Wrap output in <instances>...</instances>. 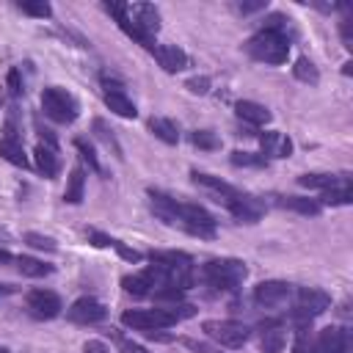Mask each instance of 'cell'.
<instances>
[{
	"label": "cell",
	"mask_w": 353,
	"mask_h": 353,
	"mask_svg": "<svg viewBox=\"0 0 353 353\" xmlns=\"http://www.w3.org/2000/svg\"><path fill=\"white\" fill-rule=\"evenodd\" d=\"M0 353H11V350H8V347H3V345H0Z\"/></svg>",
	"instance_id": "obj_51"
},
{
	"label": "cell",
	"mask_w": 353,
	"mask_h": 353,
	"mask_svg": "<svg viewBox=\"0 0 353 353\" xmlns=\"http://www.w3.org/2000/svg\"><path fill=\"white\" fill-rule=\"evenodd\" d=\"M201 328L210 339H215L223 347H243L248 334H251V328L245 323H237V320H204Z\"/></svg>",
	"instance_id": "obj_9"
},
{
	"label": "cell",
	"mask_w": 353,
	"mask_h": 353,
	"mask_svg": "<svg viewBox=\"0 0 353 353\" xmlns=\"http://www.w3.org/2000/svg\"><path fill=\"white\" fill-rule=\"evenodd\" d=\"M292 353H317L314 339L306 334V328H303V331H298V339H295V345H292Z\"/></svg>",
	"instance_id": "obj_37"
},
{
	"label": "cell",
	"mask_w": 353,
	"mask_h": 353,
	"mask_svg": "<svg viewBox=\"0 0 353 353\" xmlns=\"http://www.w3.org/2000/svg\"><path fill=\"white\" fill-rule=\"evenodd\" d=\"M201 276H204V281L212 290H218V292H234L245 281L248 268H245V262L229 259V256L226 259H210V262H204Z\"/></svg>",
	"instance_id": "obj_5"
},
{
	"label": "cell",
	"mask_w": 353,
	"mask_h": 353,
	"mask_svg": "<svg viewBox=\"0 0 353 353\" xmlns=\"http://www.w3.org/2000/svg\"><path fill=\"white\" fill-rule=\"evenodd\" d=\"M185 88L190 91V94H207L210 91V77H190L188 83H185Z\"/></svg>",
	"instance_id": "obj_42"
},
{
	"label": "cell",
	"mask_w": 353,
	"mask_h": 353,
	"mask_svg": "<svg viewBox=\"0 0 353 353\" xmlns=\"http://www.w3.org/2000/svg\"><path fill=\"white\" fill-rule=\"evenodd\" d=\"M276 204L284 207V210L301 212V215H317V212L323 210V207L317 204V199H303V196H279Z\"/></svg>",
	"instance_id": "obj_24"
},
{
	"label": "cell",
	"mask_w": 353,
	"mask_h": 353,
	"mask_svg": "<svg viewBox=\"0 0 353 353\" xmlns=\"http://www.w3.org/2000/svg\"><path fill=\"white\" fill-rule=\"evenodd\" d=\"M8 259H11V254L8 251H0V262H8Z\"/></svg>",
	"instance_id": "obj_50"
},
{
	"label": "cell",
	"mask_w": 353,
	"mask_h": 353,
	"mask_svg": "<svg viewBox=\"0 0 353 353\" xmlns=\"http://www.w3.org/2000/svg\"><path fill=\"white\" fill-rule=\"evenodd\" d=\"M245 52H248L254 61L276 63V66H279V63H284L287 55H290V39H287V33L262 28L259 33H254V36L245 41Z\"/></svg>",
	"instance_id": "obj_6"
},
{
	"label": "cell",
	"mask_w": 353,
	"mask_h": 353,
	"mask_svg": "<svg viewBox=\"0 0 353 353\" xmlns=\"http://www.w3.org/2000/svg\"><path fill=\"white\" fill-rule=\"evenodd\" d=\"M284 345H287V334H284V325L279 320L259 323V347L265 353H281Z\"/></svg>",
	"instance_id": "obj_16"
},
{
	"label": "cell",
	"mask_w": 353,
	"mask_h": 353,
	"mask_svg": "<svg viewBox=\"0 0 353 353\" xmlns=\"http://www.w3.org/2000/svg\"><path fill=\"white\" fill-rule=\"evenodd\" d=\"M25 303H28V312H30L33 317H39V320H52V317H58L61 309H63L58 292L44 290V287L30 290V292L25 295Z\"/></svg>",
	"instance_id": "obj_11"
},
{
	"label": "cell",
	"mask_w": 353,
	"mask_h": 353,
	"mask_svg": "<svg viewBox=\"0 0 353 353\" xmlns=\"http://www.w3.org/2000/svg\"><path fill=\"white\" fill-rule=\"evenodd\" d=\"M265 6H268L265 0H256V3H240L237 11H240V14H254V11H262Z\"/></svg>",
	"instance_id": "obj_47"
},
{
	"label": "cell",
	"mask_w": 353,
	"mask_h": 353,
	"mask_svg": "<svg viewBox=\"0 0 353 353\" xmlns=\"http://www.w3.org/2000/svg\"><path fill=\"white\" fill-rule=\"evenodd\" d=\"M33 160H36V168H39L44 176H50V179L61 171V160H58L55 149H50V146H44V143H39V146L33 149Z\"/></svg>",
	"instance_id": "obj_21"
},
{
	"label": "cell",
	"mask_w": 353,
	"mask_h": 353,
	"mask_svg": "<svg viewBox=\"0 0 353 353\" xmlns=\"http://www.w3.org/2000/svg\"><path fill=\"white\" fill-rule=\"evenodd\" d=\"M232 165H240V168H265L268 165V157L265 154H256V152H232Z\"/></svg>",
	"instance_id": "obj_30"
},
{
	"label": "cell",
	"mask_w": 353,
	"mask_h": 353,
	"mask_svg": "<svg viewBox=\"0 0 353 353\" xmlns=\"http://www.w3.org/2000/svg\"><path fill=\"white\" fill-rule=\"evenodd\" d=\"M193 143H196L199 149H215V146H218V138H215L212 132H207V130H196V132H193Z\"/></svg>",
	"instance_id": "obj_38"
},
{
	"label": "cell",
	"mask_w": 353,
	"mask_h": 353,
	"mask_svg": "<svg viewBox=\"0 0 353 353\" xmlns=\"http://www.w3.org/2000/svg\"><path fill=\"white\" fill-rule=\"evenodd\" d=\"M121 287L130 292V295H135V298H143V295H152V284H149V279L138 270V273H130V276H121Z\"/></svg>",
	"instance_id": "obj_28"
},
{
	"label": "cell",
	"mask_w": 353,
	"mask_h": 353,
	"mask_svg": "<svg viewBox=\"0 0 353 353\" xmlns=\"http://www.w3.org/2000/svg\"><path fill=\"white\" fill-rule=\"evenodd\" d=\"M105 11L116 17V22H121V17L127 14V3H105Z\"/></svg>",
	"instance_id": "obj_46"
},
{
	"label": "cell",
	"mask_w": 353,
	"mask_h": 353,
	"mask_svg": "<svg viewBox=\"0 0 353 353\" xmlns=\"http://www.w3.org/2000/svg\"><path fill=\"white\" fill-rule=\"evenodd\" d=\"M345 182H350L347 176H336V174H301L298 176V185H303V188H309V190H331V188H339V185H345Z\"/></svg>",
	"instance_id": "obj_20"
},
{
	"label": "cell",
	"mask_w": 353,
	"mask_h": 353,
	"mask_svg": "<svg viewBox=\"0 0 353 353\" xmlns=\"http://www.w3.org/2000/svg\"><path fill=\"white\" fill-rule=\"evenodd\" d=\"M11 292H14L11 284H0V298H6V295H11Z\"/></svg>",
	"instance_id": "obj_49"
},
{
	"label": "cell",
	"mask_w": 353,
	"mask_h": 353,
	"mask_svg": "<svg viewBox=\"0 0 353 353\" xmlns=\"http://www.w3.org/2000/svg\"><path fill=\"white\" fill-rule=\"evenodd\" d=\"M190 176H193V185H196V188H201L215 204H221V207H226V210H232V207L237 204V199L243 196V190L232 188V185L223 182L221 176H212V174H204V171H193Z\"/></svg>",
	"instance_id": "obj_10"
},
{
	"label": "cell",
	"mask_w": 353,
	"mask_h": 353,
	"mask_svg": "<svg viewBox=\"0 0 353 353\" xmlns=\"http://www.w3.org/2000/svg\"><path fill=\"white\" fill-rule=\"evenodd\" d=\"M110 336L116 339V345H119V350H121V353H149L143 345H138V342L127 339V336H124V334H119L116 328H110Z\"/></svg>",
	"instance_id": "obj_35"
},
{
	"label": "cell",
	"mask_w": 353,
	"mask_h": 353,
	"mask_svg": "<svg viewBox=\"0 0 353 353\" xmlns=\"http://www.w3.org/2000/svg\"><path fill=\"white\" fill-rule=\"evenodd\" d=\"M290 292H292V287H290L287 281L270 279V281L256 284V290H254V301H256L259 306H265V309H276V306H281V303L290 301Z\"/></svg>",
	"instance_id": "obj_13"
},
{
	"label": "cell",
	"mask_w": 353,
	"mask_h": 353,
	"mask_svg": "<svg viewBox=\"0 0 353 353\" xmlns=\"http://www.w3.org/2000/svg\"><path fill=\"white\" fill-rule=\"evenodd\" d=\"M25 243H28L30 248H39V251H47V254H52V251L58 248L52 237H47V234H39V232H28V234H25Z\"/></svg>",
	"instance_id": "obj_34"
},
{
	"label": "cell",
	"mask_w": 353,
	"mask_h": 353,
	"mask_svg": "<svg viewBox=\"0 0 353 353\" xmlns=\"http://www.w3.org/2000/svg\"><path fill=\"white\" fill-rule=\"evenodd\" d=\"M149 259L163 270L165 287H176V290L193 287V259L185 251H149Z\"/></svg>",
	"instance_id": "obj_4"
},
{
	"label": "cell",
	"mask_w": 353,
	"mask_h": 353,
	"mask_svg": "<svg viewBox=\"0 0 353 353\" xmlns=\"http://www.w3.org/2000/svg\"><path fill=\"white\" fill-rule=\"evenodd\" d=\"M8 91L14 94V97H22V91H25V83H22V74H19V69H8Z\"/></svg>",
	"instance_id": "obj_40"
},
{
	"label": "cell",
	"mask_w": 353,
	"mask_h": 353,
	"mask_svg": "<svg viewBox=\"0 0 353 353\" xmlns=\"http://www.w3.org/2000/svg\"><path fill=\"white\" fill-rule=\"evenodd\" d=\"M146 196H149L152 212L163 223L176 226V229H182V232H188L193 237H204V240L215 237V218L204 207L190 204V201H179V199H174V196H168L163 190H154V188H149Z\"/></svg>",
	"instance_id": "obj_1"
},
{
	"label": "cell",
	"mask_w": 353,
	"mask_h": 353,
	"mask_svg": "<svg viewBox=\"0 0 353 353\" xmlns=\"http://www.w3.org/2000/svg\"><path fill=\"white\" fill-rule=\"evenodd\" d=\"M149 130L163 141V143H176L179 141V132H176V124L171 119H163V116H152L149 119Z\"/></svg>",
	"instance_id": "obj_26"
},
{
	"label": "cell",
	"mask_w": 353,
	"mask_h": 353,
	"mask_svg": "<svg viewBox=\"0 0 353 353\" xmlns=\"http://www.w3.org/2000/svg\"><path fill=\"white\" fill-rule=\"evenodd\" d=\"M83 190H85V171H83V168H72L69 176H66L63 201H66V204H80V201H83Z\"/></svg>",
	"instance_id": "obj_23"
},
{
	"label": "cell",
	"mask_w": 353,
	"mask_h": 353,
	"mask_svg": "<svg viewBox=\"0 0 353 353\" xmlns=\"http://www.w3.org/2000/svg\"><path fill=\"white\" fill-rule=\"evenodd\" d=\"M14 262H17V268L22 270V276H30V279H41V276H50V273L55 270L52 265L41 262V259H36V256H17Z\"/></svg>",
	"instance_id": "obj_27"
},
{
	"label": "cell",
	"mask_w": 353,
	"mask_h": 353,
	"mask_svg": "<svg viewBox=\"0 0 353 353\" xmlns=\"http://www.w3.org/2000/svg\"><path fill=\"white\" fill-rule=\"evenodd\" d=\"M121 30L135 39L143 47H154V33L160 30V11L152 3H132L127 6V14L121 17Z\"/></svg>",
	"instance_id": "obj_3"
},
{
	"label": "cell",
	"mask_w": 353,
	"mask_h": 353,
	"mask_svg": "<svg viewBox=\"0 0 353 353\" xmlns=\"http://www.w3.org/2000/svg\"><path fill=\"white\" fill-rule=\"evenodd\" d=\"M328 306H331V298H328L325 290H320V287H301L298 295H295V309H292V320L298 323V331H303Z\"/></svg>",
	"instance_id": "obj_7"
},
{
	"label": "cell",
	"mask_w": 353,
	"mask_h": 353,
	"mask_svg": "<svg viewBox=\"0 0 353 353\" xmlns=\"http://www.w3.org/2000/svg\"><path fill=\"white\" fill-rule=\"evenodd\" d=\"M74 146H77L80 157L88 163V168H91V171H102V168H99V160H97V154H94V149H91V143H88V141L77 138V141H74Z\"/></svg>",
	"instance_id": "obj_36"
},
{
	"label": "cell",
	"mask_w": 353,
	"mask_h": 353,
	"mask_svg": "<svg viewBox=\"0 0 353 353\" xmlns=\"http://www.w3.org/2000/svg\"><path fill=\"white\" fill-rule=\"evenodd\" d=\"M0 157L8 160L11 165H19V168H28V165H30V163H28V154H25V149H22L19 141L0 138Z\"/></svg>",
	"instance_id": "obj_25"
},
{
	"label": "cell",
	"mask_w": 353,
	"mask_h": 353,
	"mask_svg": "<svg viewBox=\"0 0 353 353\" xmlns=\"http://www.w3.org/2000/svg\"><path fill=\"white\" fill-rule=\"evenodd\" d=\"M240 223H256L259 218H262V212H265V204L259 201V199H254V196H248V193H243L240 199H237V204L229 210Z\"/></svg>",
	"instance_id": "obj_18"
},
{
	"label": "cell",
	"mask_w": 353,
	"mask_h": 353,
	"mask_svg": "<svg viewBox=\"0 0 353 353\" xmlns=\"http://www.w3.org/2000/svg\"><path fill=\"white\" fill-rule=\"evenodd\" d=\"M17 8H19L22 14H30V17H39V19H47V17L52 14V8H50L44 0H39V3H36V0H19Z\"/></svg>",
	"instance_id": "obj_33"
},
{
	"label": "cell",
	"mask_w": 353,
	"mask_h": 353,
	"mask_svg": "<svg viewBox=\"0 0 353 353\" xmlns=\"http://www.w3.org/2000/svg\"><path fill=\"white\" fill-rule=\"evenodd\" d=\"M347 345H350V336H347V331L339 328V325H328V328H323V331L314 336L317 353H347Z\"/></svg>",
	"instance_id": "obj_14"
},
{
	"label": "cell",
	"mask_w": 353,
	"mask_h": 353,
	"mask_svg": "<svg viewBox=\"0 0 353 353\" xmlns=\"http://www.w3.org/2000/svg\"><path fill=\"white\" fill-rule=\"evenodd\" d=\"M152 55L157 58V63L165 69V72H182L185 66H188V55H185V50H179L176 44H157V47H152Z\"/></svg>",
	"instance_id": "obj_17"
},
{
	"label": "cell",
	"mask_w": 353,
	"mask_h": 353,
	"mask_svg": "<svg viewBox=\"0 0 353 353\" xmlns=\"http://www.w3.org/2000/svg\"><path fill=\"white\" fill-rule=\"evenodd\" d=\"M105 105H108L116 116H121V119H135V116H138L132 99H130L124 91H105Z\"/></svg>",
	"instance_id": "obj_22"
},
{
	"label": "cell",
	"mask_w": 353,
	"mask_h": 353,
	"mask_svg": "<svg viewBox=\"0 0 353 353\" xmlns=\"http://www.w3.org/2000/svg\"><path fill=\"white\" fill-rule=\"evenodd\" d=\"M292 74L301 80V83H309V85H317L320 83V72H317V66L303 55V58H298L295 61V66H292Z\"/></svg>",
	"instance_id": "obj_29"
},
{
	"label": "cell",
	"mask_w": 353,
	"mask_h": 353,
	"mask_svg": "<svg viewBox=\"0 0 353 353\" xmlns=\"http://www.w3.org/2000/svg\"><path fill=\"white\" fill-rule=\"evenodd\" d=\"M83 353H110V347L102 342V339H88L83 345Z\"/></svg>",
	"instance_id": "obj_44"
},
{
	"label": "cell",
	"mask_w": 353,
	"mask_h": 353,
	"mask_svg": "<svg viewBox=\"0 0 353 353\" xmlns=\"http://www.w3.org/2000/svg\"><path fill=\"white\" fill-rule=\"evenodd\" d=\"M339 33H342L345 47H353V39H350V19H342V22H339Z\"/></svg>",
	"instance_id": "obj_48"
},
{
	"label": "cell",
	"mask_w": 353,
	"mask_h": 353,
	"mask_svg": "<svg viewBox=\"0 0 353 353\" xmlns=\"http://www.w3.org/2000/svg\"><path fill=\"white\" fill-rule=\"evenodd\" d=\"M88 240H91L94 245H99V248L113 245V237H108V234H102V232H97V229H91V232H88Z\"/></svg>",
	"instance_id": "obj_45"
},
{
	"label": "cell",
	"mask_w": 353,
	"mask_h": 353,
	"mask_svg": "<svg viewBox=\"0 0 353 353\" xmlns=\"http://www.w3.org/2000/svg\"><path fill=\"white\" fill-rule=\"evenodd\" d=\"M182 345L190 350V353H221L218 347H212L210 342H201V339H190V336H185L182 339Z\"/></svg>",
	"instance_id": "obj_39"
},
{
	"label": "cell",
	"mask_w": 353,
	"mask_h": 353,
	"mask_svg": "<svg viewBox=\"0 0 353 353\" xmlns=\"http://www.w3.org/2000/svg\"><path fill=\"white\" fill-rule=\"evenodd\" d=\"M234 110H237V116H240L245 124H251V127H262V124H268V121L273 119L265 105L251 102V99H240V102L234 105Z\"/></svg>",
	"instance_id": "obj_19"
},
{
	"label": "cell",
	"mask_w": 353,
	"mask_h": 353,
	"mask_svg": "<svg viewBox=\"0 0 353 353\" xmlns=\"http://www.w3.org/2000/svg\"><path fill=\"white\" fill-rule=\"evenodd\" d=\"M94 132H97V138L108 146V149H113V154L116 157H121V146H119V141H116V135H113V130L102 121V119H94Z\"/></svg>",
	"instance_id": "obj_31"
},
{
	"label": "cell",
	"mask_w": 353,
	"mask_h": 353,
	"mask_svg": "<svg viewBox=\"0 0 353 353\" xmlns=\"http://www.w3.org/2000/svg\"><path fill=\"white\" fill-rule=\"evenodd\" d=\"M36 132H39V138H41V143H44V146H50V149H55V146H58V138L52 135V130L41 127V121H39V119H36Z\"/></svg>",
	"instance_id": "obj_43"
},
{
	"label": "cell",
	"mask_w": 353,
	"mask_h": 353,
	"mask_svg": "<svg viewBox=\"0 0 353 353\" xmlns=\"http://www.w3.org/2000/svg\"><path fill=\"white\" fill-rule=\"evenodd\" d=\"M320 207L323 204H350V182H345V185H339V188H331V190H325L323 196H320V201H317Z\"/></svg>",
	"instance_id": "obj_32"
},
{
	"label": "cell",
	"mask_w": 353,
	"mask_h": 353,
	"mask_svg": "<svg viewBox=\"0 0 353 353\" xmlns=\"http://www.w3.org/2000/svg\"><path fill=\"white\" fill-rule=\"evenodd\" d=\"M259 146H262V154L265 157H276V160H284L292 154V138L287 132H279V130H268L259 135Z\"/></svg>",
	"instance_id": "obj_15"
},
{
	"label": "cell",
	"mask_w": 353,
	"mask_h": 353,
	"mask_svg": "<svg viewBox=\"0 0 353 353\" xmlns=\"http://www.w3.org/2000/svg\"><path fill=\"white\" fill-rule=\"evenodd\" d=\"M196 314V306H190V303H182V306H168V309H163V306H157V309H127L124 314H121V323L127 325V328H132V331H160V328H168V325H174L176 320H185V317H193Z\"/></svg>",
	"instance_id": "obj_2"
},
{
	"label": "cell",
	"mask_w": 353,
	"mask_h": 353,
	"mask_svg": "<svg viewBox=\"0 0 353 353\" xmlns=\"http://www.w3.org/2000/svg\"><path fill=\"white\" fill-rule=\"evenodd\" d=\"M41 110H44L47 119H52L58 124H72L77 119V113H80L77 99L69 91L58 88V85L44 88V94H41Z\"/></svg>",
	"instance_id": "obj_8"
},
{
	"label": "cell",
	"mask_w": 353,
	"mask_h": 353,
	"mask_svg": "<svg viewBox=\"0 0 353 353\" xmlns=\"http://www.w3.org/2000/svg\"><path fill=\"white\" fill-rule=\"evenodd\" d=\"M105 314H108V309H105L97 298H91V295L77 298V301L66 309V317H69L72 323H77V325H94V323H102Z\"/></svg>",
	"instance_id": "obj_12"
},
{
	"label": "cell",
	"mask_w": 353,
	"mask_h": 353,
	"mask_svg": "<svg viewBox=\"0 0 353 353\" xmlns=\"http://www.w3.org/2000/svg\"><path fill=\"white\" fill-rule=\"evenodd\" d=\"M113 248H116V251L121 254V259H127V262H141V259H143V254H141V251L127 248V245H124L121 240H116V237H113Z\"/></svg>",
	"instance_id": "obj_41"
}]
</instances>
